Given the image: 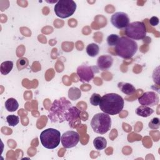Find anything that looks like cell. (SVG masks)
I'll return each mask as SVG.
<instances>
[{"instance_id":"cell-13","label":"cell","mask_w":160,"mask_h":160,"mask_svg":"<svg viewBox=\"0 0 160 160\" xmlns=\"http://www.w3.org/2000/svg\"><path fill=\"white\" fill-rule=\"evenodd\" d=\"M118 87L124 94L127 95L132 94L136 92V89L134 86L132 84L128 82H119L118 84Z\"/></svg>"},{"instance_id":"cell-16","label":"cell","mask_w":160,"mask_h":160,"mask_svg":"<svg viewBox=\"0 0 160 160\" xmlns=\"http://www.w3.org/2000/svg\"><path fill=\"white\" fill-rule=\"evenodd\" d=\"M93 145L97 150H102L107 146V141L104 137L98 136L94 138Z\"/></svg>"},{"instance_id":"cell-11","label":"cell","mask_w":160,"mask_h":160,"mask_svg":"<svg viewBox=\"0 0 160 160\" xmlns=\"http://www.w3.org/2000/svg\"><path fill=\"white\" fill-rule=\"evenodd\" d=\"M138 101L141 105L148 107L156 106L159 102V96L153 91H148L143 93L139 98Z\"/></svg>"},{"instance_id":"cell-15","label":"cell","mask_w":160,"mask_h":160,"mask_svg":"<svg viewBox=\"0 0 160 160\" xmlns=\"http://www.w3.org/2000/svg\"><path fill=\"white\" fill-rule=\"evenodd\" d=\"M5 108L9 112H14L19 108V103L14 98H10L5 102Z\"/></svg>"},{"instance_id":"cell-21","label":"cell","mask_w":160,"mask_h":160,"mask_svg":"<svg viewBox=\"0 0 160 160\" xmlns=\"http://www.w3.org/2000/svg\"><path fill=\"white\" fill-rule=\"evenodd\" d=\"M119 37L115 34H111L107 38V42L109 46H116L118 42Z\"/></svg>"},{"instance_id":"cell-10","label":"cell","mask_w":160,"mask_h":160,"mask_svg":"<svg viewBox=\"0 0 160 160\" xmlns=\"http://www.w3.org/2000/svg\"><path fill=\"white\" fill-rule=\"evenodd\" d=\"M111 24L118 29L126 28L129 24V18L128 15L124 12H116L111 16Z\"/></svg>"},{"instance_id":"cell-3","label":"cell","mask_w":160,"mask_h":160,"mask_svg":"<svg viewBox=\"0 0 160 160\" xmlns=\"http://www.w3.org/2000/svg\"><path fill=\"white\" fill-rule=\"evenodd\" d=\"M116 53L124 59L131 58L138 51V44L135 41L126 36L119 38L114 48Z\"/></svg>"},{"instance_id":"cell-19","label":"cell","mask_w":160,"mask_h":160,"mask_svg":"<svg viewBox=\"0 0 160 160\" xmlns=\"http://www.w3.org/2000/svg\"><path fill=\"white\" fill-rule=\"evenodd\" d=\"M81 92L80 89L76 87H72L68 91V97L72 101H75L80 98Z\"/></svg>"},{"instance_id":"cell-1","label":"cell","mask_w":160,"mask_h":160,"mask_svg":"<svg viewBox=\"0 0 160 160\" xmlns=\"http://www.w3.org/2000/svg\"><path fill=\"white\" fill-rule=\"evenodd\" d=\"M80 117V111L65 98L56 99L52 104L48 118L52 122H62L65 121L72 127L74 121Z\"/></svg>"},{"instance_id":"cell-20","label":"cell","mask_w":160,"mask_h":160,"mask_svg":"<svg viewBox=\"0 0 160 160\" xmlns=\"http://www.w3.org/2000/svg\"><path fill=\"white\" fill-rule=\"evenodd\" d=\"M6 121L10 126H15L19 122V118L18 116L11 114L6 117Z\"/></svg>"},{"instance_id":"cell-7","label":"cell","mask_w":160,"mask_h":160,"mask_svg":"<svg viewBox=\"0 0 160 160\" xmlns=\"http://www.w3.org/2000/svg\"><path fill=\"white\" fill-rule=\"evenodd\" d=\"M146 28L144 23L141 21H135L129 23L125 28L126 37L131 39H143L146 36Z\"/></svg>"},{"instance_id":"cell-8","label":"cell","mask_w":160,"mask_h":160,"mask_svg":"<svg viewBox=\"0 0 160 160\" xmlns=\"http://www.w3.org/2000/svg\"><path fill=\"white\" fill-rule=\"evenodd\" d=\"M96 66H90L86 64L79 66L77 68L78 76L82 82H88L92 80L94 76V73L98 72Z\"/></svg>"},{"instance_id":"cell-22","label":"cell","mask_w":160,"mask_h":160,"mask_svg":"<svg viewBox=\"0 0 160 160\" xmlns=\"http://www.w3.org/2000/svg\"><path fill=\"white\" fill-rule=\"evenodd\" d=\"M101 97L99 94L93 93L91 95L89 101H90V102L92 105H93L94 106H96L99 105V104L100 102V101H101Z\"/></svg>"},{"instance_id":"cell-5","label":"cell","mask_w":160,"mask_h":160,"mask_svg":"<svg viewBox=\"0 0 160 160\" xmlns=\"http://www.w3.org/2000/svg\"><path fill=\"white\" fill-rule=\"evenodd\" d=\"M42 145L47 149H54L61 141L60 132L54 128H48L41 132L39 136Z\"/></svg>"},{"instance_id":"cell-18","label":"cell","mask_w":160,"mask_h":160,"mask_svg":"<svg viewBox=\"0 0 160 160\" xmlns=\"http://www.w3.org/2000/svg\"><path fill=\"white\" fill-rule=\"evenodd\" d=\"M86 51L88 56L91 57H95L96 56L99 51V46L96 43H91L89 44L86 48Z\"/></svg>"},{"instance_id":"cell-12","label":"cell","mask_w":160,"mask_h":160,"mask_svg":"<svg viewBox=\"0 0 160 160\" xmlns=\"http://www.w3.org/2000/svg\"><path fill=\"white\" fill-rule=\"evenodd\" d=\"M112 63L113 59L110 55H102L97 61L98 67L101 71H107L112 66Z\"/></svg>"},{"instance_id":"cell-2","label":"cell","mask_w":160,"mask_h":160,"mask_svg":"<svg viewBox=\"0 0 160 160\" xmlns=\"http://www.w3.org/2000/svg\"><path fill=\"white\" fill-rule=\"evenodd\" d=\"M124 105L123 98L116 93H108L101 97L99 104L100 109L109 115H116L122 110Z\"/></svg>"},{"instance_id":"cell-6","label":"cell","mask_w":160,"mask_h":160,"mask_svg":"<svg viewBox=\"0 0 160 160\" xmlns=\"http://www.w3.org/2000/svg\"><path fill=\"white\" fill-rule=\"evenodd\" d=\"M77 5L72 0H60L54 5V12L60 18L71 16L76 9Z\"/></svg>"},{"instance_id":"cell-25","label":"cell","mask_w":160,"mask_h":160,"mask_svg":"<svg viewBox=\"0 0 160 160\" xmlns=\"http://www.w3.org/2000/svg\"><path fill=\"white\" fill-rule=\"evenodd\" d=\"M18 64L19 65H21L22 66H23V68H26L27 66V65L28 64V59L27 58H20L19 60H18Z\"/></svg>"},{"instance_id":"cell-24","label":"cell","mask_w":160,"mask_h":160,"mask_svg":"<svg viewBox=\"0 0 160 160\" xmlns=\"http://www.w3.org/2000/svg\"><path fill=\"white\" fill-rule=\"evenodd\" d=\"M159 18L156 16H152L149 19V23L152 26H156L159 24Z\"/></svg>"},{"instance_id":"cell-17","label":"cell","mask_w":160,"mask_h":160,"mask_svg":"<svg viewBox=\"0 0 160 160\" xmlns=\"http://www.w3.org/2000/svg\"><path fill=\"white\" fill-rule=\"evenodd\" d=\"M13 68V62L11 61H6L1 64L0 71L2 75L9 74Z\"/></svg>"},{"instance_id":"cell-23","label":"cell","mask_w":160,"mask_h":160,"mask_svg":"<svg viewBox=\"0 0 160 160\" xmlns=\"http://www.w3.org/2000/svg\"><path fill=\"white\" fill-rule=\"evenodd\" d=\"M148 126L152 129H157L160 126V120L158 118H152L149 122Z\"/></svg>"},{"instance_id":"cell-4","label":"cell","mask_w":160,"mask_h":160,"mask_svg":"<svg viewBox=\"0 0 160 160\" xmlns=\"http://www.w3.org/2000/svg\"><path fill=\"white\" fill-rule=\"evenodd\" d=\"M91 126L96 133L104 134L111 127V119L109 114L104 112L96 114L91 119Z\"/></svg>"},{"instance_id":"cell-9","label":"cell","mask_w":160,"mask_h":160,"mask_svg":"<svg viewBox=\"0 0 160 160\" xmlns=\"http://www.w3.org/2000/svg\"><path fill=\"white\" fill-rule=\"evenodd\" d=\"M79 134L74 131H68L61 136V142L64 148H71L76 146L79 141Z\"/></svg>"},{"instance_id":"cell-14","label":"cell","mask_w":160,"mask_h":160,"mask_svg":"<svg viewBox=\"0 0 160 160\" xmlns=\"http://www.w3.org/2000/svg\"><path fill=\"white\" fill-rule=\"evenodd\" d=\"M154 112V110L151 108H150L148 106H140L136 109V113L137 115L143 117V118H147L151 115Z\"/></svg>"}]
</instances>
